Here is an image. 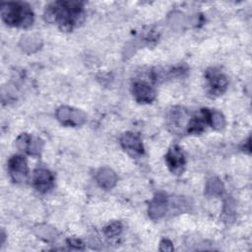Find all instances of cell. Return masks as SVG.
Listing matches in <instances>:
<instances>
[{
	"instance_id": "obj_1",
	"label": "cell",
	"mask_w": 252,
	"mask_h": 252,
	"mask_svg": "<svg viewBox=\"0 0 252 252\" xmlns=\"http://www.w3.org/2000/svg\"><path fill=\"white\" fill-rule=\"evenodd\" d=\"M83 3L77 1H58L46 7L45 19L56 23L62 31L70 32L84 18Z\"/></svg>"
},
{
	"instance_id": "obj_2",
	"label": "cell",
	"mask_w": 252,
	"mask_h": 252,
	"mask_svg": "<svg viewBox=\"0 0 252 252\" xmlns=\"http://www.w3.org/2000/svg\"><path fill=\"white\" fill-rule=\"evenodd\" d=\"M3 21L13 27L28 28L32 24L33 13L31 7L23 2H8L1 5Z\"/></svg>"
},
{
	"instance_id": "obj_3",
	"label": "cell",
	"mask_w": 252,
	"mask_h": 252,
	"mask_svg": "<svg viewBox=\"0 0 252 252\" xmlns=\"http://www.w3.org/2000/svg\"><path fill=\"white\" fill-rule=\"evenodd\" d=\"M206 79L210 94L215 95L221 94L228 84L226 77L216 68H212L206 72Z\"/></svg>"
},
{
	"instance_id": "obj_4",
	"label": "cell",
	"mask_w": 252,
	"mask_h": 252,
	"mask_svg": "<svg viewBox=\"0 0 252 252\" xmlns=\"http://www.w3.org/2000/svg\"><path fill=\"white\" fill-rule=\"evenodd\" d=\"M10 175L15 182H25L28 177V165L24 157L13 156L8 162Z\"/></svg>"
},
{
	"instance_id": "obj_5",
	"label": "cell",
	"mask_w": 252,
	"mask_h": 252,
	"mask_svg": "<svg viewBox=\"0 0 252 252\" xmlns=\"http://www.w3.org/2000/svg\"><path fill=\"white\" fill-rule=\"evenodd\" d=\"M165 161L167 163L168 168L174 174H181L185 167V157L178 146H172L166 156Z\"/></svg>"
},
{
	"instance_id": "obj_6",
	"label": "cell",
	"mask_w": 252,
	"mask_h": 252,
	"mask_svg": "<svg viewBox=\"0 0 252 252\" xmlns=\"http://www.w3.org/2000/svg\"><path fill=\"white\" fill-rule=\"evenodd\" d=\"M123 149L133 157H139L144 154V148L140 138L133 133H125L120 139Z\"/></svg>"
},
{
	"instance_id": "obj_7",
	"label": "cell",
	"mask_w": 252,
	"mask_h": 252,
	"mask_svg": "<svg viewBox=\"0 0 252 252\" xmlns=\"http://www.w3.org/2000/svg\"><path fill=\"white\" fill-rule=\"evenodd\" d=\"M33 185L39 192H48L53 187V175L45 168H37L33 171Z\"/></svg>"
},
{
	"instance_id": "obj_8",
	"label": "cell",
	"mask_w": 252,
	"mask_h": 252,
	"mask_svg": "<svg viewBox=\"0 0 252 252\" xmlns=\"http://www.w3.org/2000/svg\"><path fill=\"white\" fill-rule=\"evenodd\" d=\"M132 92L136 100L141 103L151 102L156 96L155 90L144 81H135L132 87Z\"/></svg>"
},
{
	"instance_id": "obj_9",
	"label": "cell",
	"mask_w": 252,
	"mask_h": 252,
	"mask_svg": "<svg viewBox=\"0 0 252 252\" xmlns=\"http://www.w3.org/2000/svg\"><path fill=\"white\" fill-rule=\"evenodd\" d=\"M17 147L27 152L29 155H38L41 148L42 142L38 138H33L28 134H22L17 140Z\"/></svg>"
},
{
	"instance_id": "obj_10",
	"label": "cell",
	"mask_w": 252,
	"mask_h": 252,
	"mask_svg": "<svg viewBox=\"0 0 252 252\" xmlns=\"http://www.w3.org/2000/svg\"><path fill=\"white\" fill-rule=\"evenodd\" d=\"M58 119L68 125H78L85 121V114L79 110H73L69 107L63 106L57 111Z\"/></svg>"
},
{
	"instance_id": "obj_11",
	"label": "cell",
	"mask_w": 252,
	"mask_h": 252,
	"mask_svg": "<svg viewBox=\"0 0 252 252\" xmlns=\"http://www.w3.org/2000/svg\"><path fill=\"white\" fill-rule=\"evenodd\" d=\"M187 117V112L180 107H174L169 111L168 114V126L172 128V131L179 132L184 126L185 119Z\"/></svg>"
},
{
	"instance_id": "obj_12",
	"label": "cell",
	"mask_w": 252,
	"mask_h": 252,
	"mask_svg": "<svg viewBox=\"0 0 252 252\" xmlns=\"http://www.w3.org/2000/svg\"><path fill=\"white\" fill-rule=\"evenodd\" d=\"M166 210V196L163 194H158L152 201L149 208V215L152 219L161 218Z\"/></svg>"
},
{
	"instance_id": "obj_13",
	"label": "cell",
	"mask_w": 252,
	"mask_h": 252,
	"mask_svg": "<svg viewBox=\"0 0 252 252\" xmlns=\"http://www.w3.org/2000/svg\"><path fill=\"white\" fill-rule=\"evenodd\" d=\"M97 183L104 189H110L116 183V175L109 168H101L95 175Z\"/></svg>"
},
{
	"instance_id": "obj_14",
	"label": "cell",
	"mask_w": 252,
	"mask_h": 252,
	"mask_svg": "<svg viewBox=\"0 0 252 252\" xmlns=\"http://www.w3.org/2000/svg\"><path fill=\"white\" fill-rule=\"evenodd\" d=\"M210 124H212L217 129H220L224 125L223 116L220 112H217V111L211 112Z\"/></svg>"
},
{
	"instance_id": "obj_15",
	"label": "cell",
	"mask_w": 252,
	"mask_h": 252,
	"mask_svg": "<svg viewBox=\"0 0 252 252\" xmlns=\"http://www.w3.org/2000/svg\"><path fill=\"white\" fill-rule=\"evenodd\" d=\"M121 230H122L121 224L119 222H113L104 228V233L109 237H113L119 234Z\"/></svg>"
},
{
	"instance_id": "obj_16",
	"label": "cell",
	"mask_w": 252,
	"mask_h": 252,
	"mask_svg": "<svg viewBox=\"0 0 252 252\" xmlns=\"http://www.w3.org/2000/svg\"><path fill=\"white\" fill-rule=\"evenodd\" d=\"M67 242L69 243L70 246H72L76 249H82L83 248V243L78 239H68Z\"/></svg>"
},
{
	"instance_id": "obj_17",
	"label": "cell",
	"mask_w": 252,
	"mask_h": 252,
	"mask_svg": "<svg viewBox=\"0 0 252 252\" xmlns=\"http://www.w3.org/2000/svg\"><path fill=\"white\" fill-rule=\"evenodd\" d=\"M173 249L171 243L167 240V239H164L161 241L160 243V250H165V251H171Z\"/></svg>"
}]
</instances>
